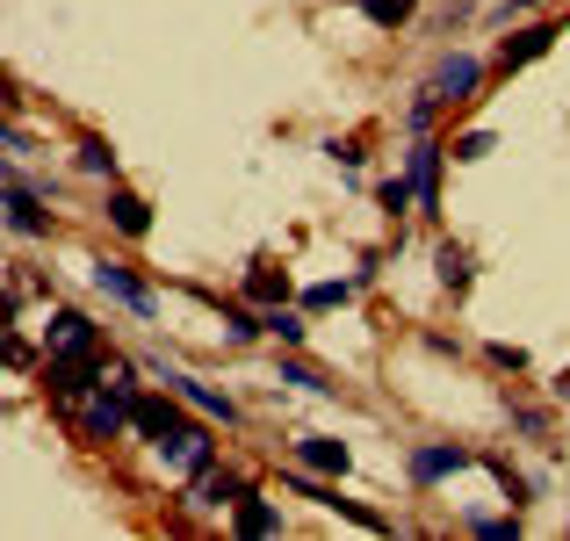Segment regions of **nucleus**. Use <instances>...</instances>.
<instances>
[{
	"mask_svg": "<svg viewBox=\"0 0 570 541\" xmlns=\"http://www.w3.org/2000/svg\"><path fill=\"white\" fill-rule=\"evenodd\" d=\"M0 101H14V80H8V66H0Z\"/></svg>",
	"mask_w": 570,
	"mask_h": 541,
	"instance_id": "nucleus-34",
	"label": "nucleus"
},
{
	"mask_svg": "<svg viewBox=\"0 0 570 541\" xmlns=\"http://www.w3.org/2000/svg\"><path fill=\"white\" fill-rule=\"evenodd\" d=\"M441 167H448V145L412 138V153H404V180H412V195H419V217H441Z\"/></svg>",
	"mask_w": 570,
	"mask_h": 541,
	"instance_id": "nucleus-5",
	"label": "nucleus"
},
{
	"mask_svg": "<svg viewBox=\"0 0 570 541\" xmlns=\"http://www.w3.org/2000/svg\"><path fill=\"white\" fill-rule=\"evenodd\" d=\"M325 159H333V167H347V174H354V167H362L368 153H362V138H325Z\"/></svg>",
	"mask_w": 570,
	"mask_h": 541,
	"instance_id": "nucleus-30",
	"label": "nucleus"
},
{
	"mask_svg": "<svg viewBox=\"0 0 570 541\" xmlns=\"http://www.w3.org/2000/svg\"><path fill=\"white\" fill-rule=\"evenodd\" d=\"M476 87H484V58L476 51H448L441 66H433L426 95L441 101V109H462V101H476Z\"/></svg>",
	"mask_w": 570,
	"mask_h": 541,
	"instance_id": "nucleus-4",
	"label": "nucleus"
},
{
	"mask_svg": "<svg viewBox=\"0 0 570 541\" xmlns=\"http://www.w3.org/2000/svg\"><path fill=\"white\" fill-rule=\"evenodd\" d=\"M354 8H362L376 29H404V22L419 14V0H354Z\"/></svg>",
	"mask_w": 570,
	"mask_h": 541,
	"instance_id": "nucleus-21",
	"label": "nucleus"
},
{
	"mask_svg": "<svg viewBox=\"0 0 570 541\" xmlns=\"http://www.w3.org/2000/svg\"><path fill=\"white\" fill-rule=\"evenodd\" d=\"M433 116H441V101H433L426 87H419V95H412V109H404V130H412V138H426V130H433Z\"/></svg>",
	"mask_w": 570,
	"mask_h": 541,
	"instance_id": "nucleus-24",
	"label": "nucleus"
},
{
	"mask_svg": "<svg viewBox=\"0 0 570 541\" xmlns=\"http://www.w3.org/2000/svg\"><path fill=\"white\" fill-rule=\"evenodd\" d=\"M376 203L390 209V217H404V209H412V203H419V195H412V180H404V174H390V180H383V188H376Z\"/></svg>",
	"mask_w": 570,
	"mask_h": 541,
	"instance_id": "nucleus-25",
	"label": "nucleus"
},
{
	"mask_svg": "<svg viewBox=\"0 0 570 541\" xmlns=\"http://www.w3.org/2000/svg\"><path fill=\"white\" fill-rule=\"evenodd\" d=\"M296 462H304V470H318V476H347L354 470L347 441H333V433H304V441H296Z\"/></svg>",
	"mask_w": 570,
	"mask_h": 541,
	"instance_id": "nucleus-14",
	"label": "nucleus"
},
{
	"mask_svg": "<svg viewBox=\"0 0 570 541\" xmlns=\"http://www.w3.org/2000/svg\"><path fill=\"white\" fill-rule=\"evenodd\" d=\"M491 476H499V491H505V505H528V476L513 470V462H491Z\"/></svg>",
	"mask_w": 570,
	"mask_h": 541,
	"instance_id": "nucleus-27",
	"label": "nucleus"
},
{
	"mask_svg": "<svg viewBox=\"0 0 570 541\" xmlns=\"http://www.w3.org/2000/svg\"><path fill=\"white\" fill-rule=\"evenodd\" d=\"M0 224L22 238H51V209H43L37 188H14V180H0Z\"/></svg>",
	"mask_w": 570,
	"mask_h": 541,
	"instance_id": "nucleus-8",
	"label": "nucleus"
},
{
	"mask_svg": "<svg viewBox=\"0 0 570 541\" xmlns=\"http://www.w3.org/2000/svg\"><path fill=\"white\" fill-rule=\"evenodd\" d=\"M43 361H101V325L87 311H51L43 318Z\"/></svg>",
	"mask_w": 570,
	"mask_h": 541,
	"instance_id": "nucleus-2",
	"label": "nucleus"
},
{
	"mask_svg": "<svg viewBox=\"0 0 570 541\" xmlns=\"http://www.w3.org/2000/svg\"><path fill=\"white\" fill-rule=\"evenodd\" d=\"M101 217H109V232H124V238H153V203H145L138 188H116V180H109Z\"/></svg>",
	"mask_w": 570,
	"mask_h": 541,
	"instance_id": "nucleus-11",
	"label": "nucleus"
},
{
	"mask_svg": "<svg viewBox=\"0 0 570 541\" xmlns=\"http://www.w3.org/2000/svg\"><path fill=\"white\" fill-rule=\"evenodd\" d=\"M491 368H505V375H528V354H520V347H505V340H491Z\"/></svg>",
	"mask_w": 570,
	"mask_h": 541,
	"instance_id": "nucleus-31",
	"label": "nucleus"
},
{
	"mask_svg": "<svg viewBox=\"0 0 570 541\" xmlns=\"http://www.w3.org/2000/svg\"><path fill=\"white\" fill-rule=\"evenodd\" d=\"M174 426H188L181 404H174V390H138V404H130V433H138V441H167Z\"/></svg>",
	"mask_w": 570,
	"mask_h": 541,
	"instance_id": "nucleus-10",
	"label": "nucleus"
},
{
	"mask_svg": "<svg viewBox=\"0 0 570 541\" xmlns=\"http://www.w3.org/2000/svg\"><path fill=\"white\" fill-rule=\"evenodd\" d=\"M95 289L116 296V304H130L138 318H153V311H159V289L138 275V267H124V260H95Z\"/></svg>",
	"mask_w": 570,
	"mask_h": 541,
	"instance_id": "nucleus-6",
	"label": "nucleus"
},
{
	"mask_svg": "<svg viewBox=\"0 0 570 541\" xmlns=\"http://www.w3.org/2000/svg\"><path fill=\"white\" fill-rule=\"evenodd\" d=\"M354 289H362V275H347V282H318V289H304V311H340Z\"/></svg>",
	"mask_w": 570,
	"mask_h": 541,
	"instance_id": "nucleus-22",
	"label": "nucleus"
},
{
	"mask_svg": "<svg viewBox=\"0 0 570 541\" xmlns=\"http://www.w3.org/2000/svg\"><path fill=\"white\" fill-rule=\"evenodd\" d=\"M549 43H557V22H528V29H513V37L499 43V58H491V66H499V72H520V66H534Z\"/></svg>",
	"mask_w": 570,
	"mask_h": 541,
	"instance_id": "nucleus-12",
	"label": "nucleus"
},
{
	"mask_svg": "<svg viewBox=\"0 0 570 541\" xmlns=\"http://www.w3.org/2000/svg\"><path fill=\"white\" fill-rule=\"evenodd\" d=\"M484 153H491V130H462V138H448V159H462V167L484 159Z\"/></svg>",
	"mask_w": 570,
	"mask_h": 541,
	"instance_id": "nucleus-26",
	"label": "nucleus"
},
{
	"mask_svg": "<svg viewBox=\"0 0 570 541\" xmlns=\"http://www.w3.org/2000/svg\"><path fill=\"white\" fill-rule=\"evenodd\" d=\"M275 375H282V383H296V390H311V397H333V390H340V383H333V375H318V368H311V361H296V354H289V361H282V368H275Z\"/></svg>",
	"mask_w": 570,
	"mask_h": 541,
	"instance_id": "nucleus-20",
	"label": "nucleus"
},
{
	"mask_svg": "<svg viewBox=\"0 0 570 541\" xmlns=\"http://www.w3.org/2000/svg\"><path fill=\"white\" fill-rule=\"evenodd\" d=\"M261 333L275 340V347H304V333H311V325H304V311H289V304H267V311H261Z\"/></svg>",
	"mask_w": 570,
	"mask_h": 541,
	"instance_id": "nucleus-17",
	"label": "nucleus"
},
{
	"mask_svg": "<svg viewBox=\"0 0 570 541\" xmlns=\"http://www.w3.org/2000/svg\"><path fill=\"white\" fill-rule=\"evenodd\" d=\"M232 528H238V534H253V541H261V534H282V505H275V499H261V491H246V499L232 505Z\"/></svg>",
	"mask_w": 570,
	"mask_h": 541,
	"instance_id": "nucleus-15",
	"label": "nucleus"
},
{
	"mask_svg": "<svg viewBox=\"0 0 570 541\" xmlns=\"http://www.w3.org/2000/svg\"><path fill=\"white\" fill-rule=\"evenodd\" d=\"M0 159H22V130H8V124H0Z\"/></svg>",
	"mask_w": 570,
	"mask_h": 541,
	"instance_id": "nucleus-32",
	"label": "nucleus"
},
{
	"mask_svg": "<svg viewBox=\"0 0 570 541\" xmlns=\"http://www.w3.org/2000/svg\"><path fill=\"white\" fill-rule=\"evenodd\" d=\"M167 390L181 404H195V412L209 419V426H238V404L224 397V390H209V383H195V375H167Z\"/></svg>",
	"mask_w": 570,
	"mask_h": 541,
	"instance_id": "nucleus-13",
	"label": "nucleus"
},
{
	"mask_svg": "<svg viewBox=\"0 0 570 541\" xmlns=\"http://www.w3.org/2000/svg\"><path fill=\"white\" fill-rule=\"evenodd\" d=\"M433 275H441V289H448V296H462V289H470V275H476L470 246H455V238H448V246L433 253Z\"/></svg>",
	"mask_w": 570,
	"mask_h": 541,
	"instance_id": "nucleus-16",
	"label": "nucleus"
},
{
	"mask_svg": "<svg viewBox=\"0 0 570 541\" xmlns=\"http://www.w3.org/2000/svg\"><path fill=\"white\" fill-rule=\"evenodd\" d=\"M246 296H253V304H289V275H282V267H267V260H253L246 267Z\"/></svg>",
	"mask_w": 570,
	"mask_h": 541,
	"instance_id": "nucleus-18",
	"label": "nucleus"
},
{
	"mask_svg": "<svg viewBox=\"0 0 570 541\" xmlns=\"http://www.w3.org/2000/svg\"><path fill=\"white\" fill-rule=\"evenodd\" d=\"M549 390H557V397L570 404V368H563V375H557V383H549Z\"/></svg>",
	"mask_w": 570,
	"mask_h": 541,
	"instance_id": "nucleus-33",
	"label": "nucleus"
},
{
	"mask_svg": "<svg viewBox=\"0 0 570 541\" xmlns=\"http://www.w3.org/2000/svg\"><path fill=\"white\" fill-rule=\"evenodd\" d=\"M0 361H8V368H37V347H29V340H14L8 325H0Z\"/></svg>",
	"mask_w": 570,
	"mask_h": 541,
	"instance_id": "nucleus-29",
	"label": "nucleus"
},
{
	"mask_svg": "<svg viewBox=\"0 0 570 541\" xmlns=\"http://www.w3.org/2000/svg\"><path fill=\"white\" fill-rule=\"evenodd\" d=\"M159 447V470L167 476H203L209 462H217V433L209 426H174L167 441H153Z\"/></svg>",
	"mask_w": 570,
	"mask_h": 541,
	"instance_id": "nucleus-3",
	"label": "nucleus"
},
{
	"mask_svg": "<svg viewBox=\"0 0 570 541\" xmlns=\"http://www.w3.org/2000/svg\"><path fill=\"white\" fill-rule=\"evenodd\" d=\"M246 491H253V484H246L238 470H217V462H209V470L195 476V491H188L181 505H188V513H232V505L246 499Z\"/></svg>",
	"mask_w": 570,
	"mask_h": 541,
	"instance_id": "nucleus-9",
	"label": "nucleus"
},
{
	"mask_svg": "<svg viewBox=\"0 0 570 541\" xmlns=\"http://www.w3.org/2000/svg\"><path fill=\"white\" fill-rule=\"evenodd\" d=\"M72 167L95 174V180H116V145L109 138H80V145H72Z\"/></svg>",
	"mask_w": 570,
	"mask_h": 541,
	"instance_id": "nucleus-19",
	"label": "nucleus"
},
{
	"mask_svg": "<svg viewBox=\"0 0 570 541\" xmlns=\"http://www.w3.org/2000/svg\"><path fill=\"white\" fill-rule=\"evenodd\" d=\"M513 426L528 433V441H549V412L542 404H513Z\"/></svg>",
	"mask_w": 570,
	"mask_h": 541,
	"instance_id": "nucleus-28",
	"label": "nucleus"
},
{
	"mask_svg": "<svg viewBox=\"0 0 570 541\" xmlns=\"http://www.w3.org/2000/svg\"><path fill=\"white\" fill-rule=\"evenodd\" d=\"M224 340H261V311H246V304H224Z\"/></svg>",
	"mask_w": 570,
	"mask_h": 541,
	"instance_id": "nucleus-23",
	"label": "nucleus"
},
{
	"mask_svg": "<svg viewBox=\"0 0 570 541\" xmlns=\"http://www.w3.org/2000/svg\"><path fill=\"white\" fill-rule=\"evenodd\" d=\"M95 375H101V383L72 404V433H80L87 447H109V441H124V433H130V404H138L145 383H138L130 361H95Z\"/></svg>",
	"mask_w": 570,
	"mask_h": 541,
	"instance_id": "nucleus-1",
	"label": "nucleus"
},
{
	"mask_svg": "<svg viewBox=\"0 0 570 541\" xmlns=\"http://www.w3.org/2000/svg\"><path fill=\"white\" fill-rule=\"evenodd\" d=\"M470 447H455V441H419L412 447V484L419 491H433V484H448V476H462V470H470Z\"/></svg>",
	"mask_w": 570,
	"mask_h": 541,
	"instance_id": "nucleus-7",
	"label": "nucleus"
}]
</instances>
